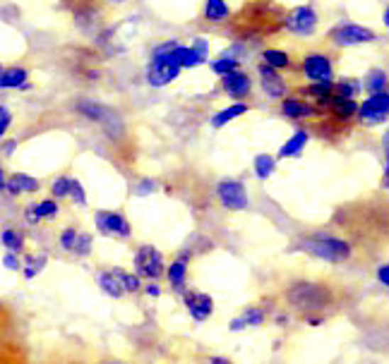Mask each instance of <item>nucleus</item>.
Segmentation results:
<instances>
[{
  "label": "nucleus",
  "instance_id": "obj_9",
  "mask_svg": "<svg viewBox=\"0 0 389 364\" xmlns=\"http://www.w3.org/2000/svg\"><path fill=\"white\" fill-rule=\"evenodd\" d=\"M315 24H317V15H315V10L307 8V5L286 12V20H284V27L288 31H293V34H300V36L312 34Z\"/></svg>",
  "mask_w": 389,
  "mask_h": 364
},
{
  "label": "nucleus",
  "instance_id": "obj_5",
  "mask_svg": "<svg viewBox=\"0 0 389 364\" xmlns=\"http://www.w3.org/2000/svg\"><path fill=\"white\" fill-rule=\"evenodd\" d=\"M94 223H97V230L102 235H111V237H121V240H128L133 235V225H130L128 218L118 211H97L94 216Z\"/></svg>",
  "mask_w": 389,
  "mask_h": 364
},
{
  "label": "nucleus",
  "instance_id": "obj_52",
  "mask_svg": "<svg viewBox=\"0 0 389 364\" xmlns=\"http://www.w3.org/2000/svg\"><path fill=\"white\" fill-rule=\"evenodd\" d=\"M113 3H121V0H113Z\"/></svg>",
  "mask_w": 389,
  "mask_h": 364
},
{
  "label": "nucleus",
  "instance_id": "obj_21",
  "mask_svg": "<svg viewBox=\"0 0 389 364\" xmlns=\"http://www.w3.org/2000/svg\"><path fill=\"white\" fill-rule=\"evenodd\" d=\"M168 58H171L178 67H194V65H199V62H204L192 48H183V46H175L173 51L168 53Z\"/></svg>",
  "mask_w": 389,
  "mask_h": 364
},
{
  "label": "nucleus",
  "instance_id": "obj_42",
  "mask_svg": "<svg viewBox=\"0 0 389 364\" xmlns=\"http://www.w3.org/2000/svg\"><path fill=\"white\" fill-rule=\"evenodd\" d=\"M378 280H380V285H389V266L387 263H382V266L378 268Z\"/></svg>",
  "mask_w": 389,
  "mask_h": 364
},
{
  "label": "nucleus",
  "instance_id": "obj_27",
  "mask_svg": "<svg viewBox=\"0 0 389 364\" xmlns=\"http://www.w3.org/2000/svg\"><path fill=\"white\" fill-rule=\"evenodd\" d=\"M262 58H265V65H269L272 70H277V72L279 70H291V58H288L284 51H272V48H269V51H265Z\"/></svg>",
  "mask_w": 389,
  "mask_h": 364
},
{
  "label": "nucleus",
  "instance_id": "obj_47",
  "mask_svg": "<svg viewBox=\"0 0 389 364\" xmlns=\"http://www.w3.org/2000/svg\"><path fill=\"white\" fill-rule=\"evenodd\" d=\"M310 326H322L324 324V317H312V314H307V317H303Z\"/></svg>",
  "mask_w": 389,
  "mask_h": 364
},
{
  "label": "nucleus",
  "instance_id": "obj_22",
  "mask_svg": "<svg viewBox=\"0 0 389 364\" xmlns=\"http://www.w3.org/2000/svg\"><path fill=\"white\" fill-rule=\"evenodd\" d=\"M250 110V106L248 103H236V106H231V108H226L221 113H217L214 118H212V127H224L226 123H231V120H236L238 115H246V113Z\"/></svg>",
  "mask_w": 389,
  "mask_h": 364
},
{
  "label": "nucleus",
  "instance_id": "obj_34",
  "mask_svg": "<svg viewBox=\"0 0 389 364\" xmlns=\"http://www.w3.org/2000/svg\"><path fill=\"white\" fill-rule=\"evenodd\" d=\"M92 244H94V237L89 233H80L77 242H75V247H72V254L75 256H89Z\"/></svg>",
  "mask_w": 389,
  "mask_h": 364
},
{
  "label": "nucleus",
  "instance_id": "obj_18",
  "mask_svg": "<svg viewBox=\"0 0 389 364\" xmlns=\"http://www.w3.org/2000/svg\"><path fill=\"white\" fill-rule=\"evenodd\" d=\"M0 244H3V247L8 249V252H12V254H24L27 240H24V235L17 228H10V225H5V228L0 230Z\"/></svg>",
  "mask_w": 389,
  "mask_h": 364
},
{
  "label": "nucleus",
  "instance_id": "obj_19",
  "mask_svg": "<svg viewBox=\"0 0 389 364\" xmlns=\"http://www.w3.org/2000/svg\"><path fill=\"white\" fill-rule=\"evenodd\" d=\"M166 278L171 283L173 290L183 292L185 290V283H187V259H175L171 266L166 268Z\"/></svg>",
  "mask_w": 389,
  "mask_h": 364
},
{
  "label": "nucleus",
  "instance_id": "obj_25",
  "mask_svg": "<svg viewBox=\"0 0 389 364\" xmlns=\"http://www.w3.org/2000/svg\"><path fill=\"white\" fill-rule=\"evenodd\" d=\"M99 288H102V290L109 295V297H113V300H118V297H123V288H121V283H118V278L116 275H113L111 271H102L99 273Z\"/></svg>",
  "mask_w": 389,
  "mask_h": 364
},
{
  "label": "nucleus",
  "instance_id": "obj_43",
  "mask_svg": "<svg viewBox=\"0 0 389 364\" xmlns=\"http://www.w3.org/2000/svg\"><path fill=\"white\" fill-rule=\"evenodd\" d=\"M142 290L149 295V297H161V288L156 285V283H147V285H142Z\"/></svg>",
  "mask_w": 389,
  "mask_h": 364
},
{
  "label": "nucleus",
  "instance_id": "obj_29",
  "mask_svg": "<svg viewBox=\"0 0 389 364\" xmlns=\"http://www.w3.org/2000/svg\"><path fill=\"white\" fill-rule=\"evenodd\" d=\"M12 329H15V317L5 305H0V345L8 343L12 336Z\"/></svg>",
  "mask_w": 389,
  "mask_h": 364
},
{
  "label": "nucleus",
  "instance_id": "obj_32",
  "mask_svg": "<svg viewBox=\"0 0 389 364\" xmlns=\"http://www.w3.org/2000/svg\"><path fill=\"white\" fill-rule=\"evenodd\" d=\"M267 319V314L262 307H248L246 312L241 314V322L246 324V329H255V326H262Z\"/></svg>",
  "mask_w": 389,
  "mask_h": 364
},
{
  "label": "nucleus",
  "instance_id": "obj_49",
  "mask_svg": "<svg viewBox=\"0 0 389 364\" xmlns=\"http://www.w3.org/2000/svg\"><path fill=\"white\" fill-rule=\"evenodd\" d=\"M15 147H17V144H15V142H8V144H5V147H3V152H5V154H8V156H10L12 152H15Z\"/></svg>",
  "mask_w": 389,
  "mask_h": 364
},
{
  "label": "nucleus",
  "instance_id": "obj_45",
  "mask_svg": "<svg viewBox=\"0 0 389 364\" xmlns=\"http://www.w3.org/2000/svg\"><path fill=\"white\" fill-rule=\"evenodd\" d=\"M10 123H12V115H5V118H0V137H3L5 132H8Z\"/></svg>",
  "mask_w": 389,
  "mask_h": 364
},
{
  "label": "nucleus",
  "instance_id": "obj_35",
  "mask_svg": "<svg viewBox=\"0 0 389 364\" xmlns=\"http://www.w3.org/2000/svg\"><path fill=\"white\" fill-rule=\"evenodd\" d=\"M77 235H80L77 228H62V233L58 237V244H60L62 252H72L75 242H77Z\"/></svg>",
  "mask_w": 389,
  "mask_h": 364
},
{
  "label": "nucleus",
  "instance_id": "obj_6",
  "mask_svg": "<svg viewBox=\"0 0 389 364\" xmlns=\"http://www.w3.org/2000/svg\"><path fill=\"white\" fill-rule=\"evenodd\" d=\"M217 197H219V202H221L224 209H229V211H243V209H248V204H250L246 185L238 180L219 182Z\"/></svg>",
  "mask_w": 389,
  "mask_h": 364
},
{
  "label": "nucleus",
  "instance_id": "obj_23",
  "mask_svg": "<svg viewBox=\"0 0 389 364\" xmlns=\"http://www.w3.org/2000/svg\"><path fill=\"white\" fill-rule=\"evenodd\" d=\"M46 254H24V263H22V273L24 278L31 280L41 273V268L46 266Z\"/></svg>",
  "mask_w": 389,
  "mask_h": 364
},
{
  "label": "nucleus",
  "instance_id": "obj_51",
  "mask_svg": "<svg viewBox=\"0 0 389 364\" xmlns=\"http://www.w3.org/2000/svg\"><path fill=\"white\" fill-rule=\"evenodd\" d=\"M5 115H10V113H8V108H5V106H0V118H5Z\"/></svg>",
  "mask_w": 389,
  "mask_h": 364
},
{
  "label": "nucleus",
  "instance_id": "obj_28",
  "mask_svg": "<svg viewBox=\"0 0 389 364\" xmlns=\"http://www.w3.org/2000/svg\"><path fill=\"white\" fill-rule=\"evenodd\" d=\"M204 17L209 22H224V20H229V8H226L224 0H207Z\"/></svg>",
  "mask_w": 389,
  "mask_h": 364
},
{
  "label": "nucleus",
  "instance_id": "obj_50",
  "mask_svg": "<svg viewBox=\"0 0 389 364\" xmlns=\"http://www.w3.org/2000/svg\"><path fill=\"white\" fill-rule=\"evenodd\" d=\"M5 182H8V180H5V173H3V168H0V192L5 190Z\"/></svg>",
  "mask_w": 389,
  "mask_h": 364
},
{
  "label": "nucleus",
  "instance_id": "obj_37",
  "mask_svg": "<svg viewBox=\"0 0 389 364\" xmlns=\"http://www.w3.org/2000/svg\"><path fill=\"white\" fill-rule=\"evenodd\" d=\"M67 197H72V202L80 204V206L87 204V194L82 190V185H80L77 180H72V178H70V192H67Z\"/></svg>",
  "mask_w": 389,
  "mask_h": 364
},
{
  "label": "nucleus",
  "instance_id": "obj_41",
  "mask_svg": "<svg viewBox=\"0 0 389 364\" xmlns=\"http://www.w3.org/2000/svg\"><path fill=\"white\" fill-rule=\"evenodd\" d=\"M24 221H27L29 225L39 223V216H36V211H34V204H29L27 209H24Z\"/></svg>",
  "mask_w": 389,
  "mask_h": 364
},
{
  "label": "nucleus",
  "instance_id": "obj_39",
  "mask_svg": "<svg viewBox=\"0 0 389 364\" xmlns=\"http://www.w3.org/2000/svg\"><path fill=\"white\" fill-rule=\"evenodd\" d=\"M382 89H385V74L373 72V74H370V79H368V91L370 93H378Z\"/></svg>",
  "mask_w": 389,
  "mask_h": 364
},
{
  "label": "nucleus",
  "instance_id": "obj_44",
  "mask_svg": "<svg viewBox=\"0 0 389 364\" xmlns=\"http://www.w3.org/2000/svg\"><path fill=\"white\" fill-rule=\"evenodd\" d=\"M192 51H194V53H197V55H199V58H202V60H204V55H207V43H204L202 39H197V41H194V46H192Z\"/></svg>",
  "mask_w": 389,
  "mask_h": 364
},
{
  "label": "nucleus",
  "instance_id": "obj_40",
  "mask_svg": "<svg viewBox=\"0 0 389 364\" xmlns=\"http://www.w3.org/2000/svg\"><path fill=\"white\" fill-rule=\"evenodd\" d=\"M3 266L8 268V271H20L22 268V259H20V254H12L8 252L3 256Z\"/></svg>",
  "mask_w": 389,
  "mask_h": 364
},
{
  "label": "nucleus",
  "instance_id": "obj_13",
  "mask_svg": "<svg viewBox=\"0 0 389 364\" xmlns=\"http://www.w3.org/2000/svg\"><path fill=\"white\" fill-rule=\"evenodd\" d=\"M257 70H260V79H262V89L269 98H284L286 96V84H284V77H281V72L272 70L265 62H260L257 65Z\"/></svg>",
  "mask_w": 389,
  "mask_h": 364
},
{
  "label": "nucleus",
  "instance_id": "obj_46",
  "mask_svg": "<svg viewBox=\"0 0 389 364\" xmlns=\"http://www.w3.org/2000/svg\"><path fill=\"white\" fill-rule=\"evenodd\" d=\"M152 190H154V182H152V180H142L140 194H152Z\"/></svg>",
  "mask_w": 389,
  "mask_h": 364
},
{
  "label": "nucleus",
  "instance_id": "obj_30",
  "mask_svg": "<svg viewBox=\"0 0 389 364\" xmlns=\"http://www.w3.org/2000/svg\"><path fill=\"white\" fill-rule=\"evenodd\" d=\"M34 211H36V216H39V221H53V218L58 216L60 206L55 199H43V202L34 204Z\"/></svg>",
  "mask_w": 389,
  "mask_h": 364
},
{
  "label": "nucleus",
  "instance_id": "obj_8",
  "mask_svg": "<svg viewBox=\"0 0 389 364\" xmlns=\"http://www.w3.org/2000/svg\"><path fill=\"white\" fill-rule=\"evenodd\" d=\"M327 39L334 43V46H354V43L375 41V34L366 27H358V24H346V27H339L334 31H329Z\"/></svg>",
  "mask_w": 389,
  "mask_h": 364
},
{
  "label": "nucleus",
  "instance_id": "obj_20",
  "mask_svg": "<svg viewBox=\"0 0 389 364\" xmlns=\"http://www.w3.org/2000/svg\"><path fill=\"white\" fill-rule=\"evenodd\" d=\"M111 273L118 278V283H121L123 292H140L142 290V278L135 271H125V268H118L116 266Z\"/></svg>",
  "mask_w": 389,
  "mask_h": 364
},
{
  "label": "nucleus",
  "instance_id": "obj_53",
  "mask_svg": "<svg viewBox=\"0 0 389 364\" xmlns=\"http://www.w3.org/2000/svg\"><path fill=\"white\" fill-rule=\"evenodd\" d=\"M0 72H3V67H0Z\"/></svg>",
  "mask_w": 389,
  "mask_h": 364
},
{
  "label": "nucleus",
  "instance_id": "obj_38",
  "mask_svg": "<svg viewBox=\"0 0 389 364\" xmlns=\"http://www.w3.org/2000/svg\"><path fill=\"white\" fill-rule=\"evenodd\" d=\"M214 72H219V74H229V72H234V70H238V60H231V58H224V60H217L214 65Z\"/></svg>",
  "mask_w": 389,
  "mask_h": 364
},
{
  "label": "nucleus",
  "instance_id": "obj_48",
  "mask_svg": "<svg viewBox=\"0 0 389 364\" xmlns=\"http://www.w3.org/2000/svg\"><path fill=\"white\" fill-rule=\"evenodd\" d=\"M209 364H231L229 357H212Z\"/></svg>",
  "mask_w": 389,
  "mask_h": 364
},
{
  "label": "nucleus",
  "instance_id": "obj_26",
  "mask_svg": "<svg viewBox=\"0 0 389 364\" xmlns=\"http://www.w3.org/2000/svg\"><path fill=\"white\" fill-rule=\"evenodd\" d=\"M0 364H27V360H24L22 350L12 341H8L0 345Z\"/></svg>",
  "mask_w": 389,
  "mask_h": 364
},
{
  "label": "nucleus",
  "instance_id": "obj_36",
  "mask_svg": "<svg viewBox=\"0 0 389 364\" xmlns=\"http://www.w3.org/2000/svg\"><path fill=\"white\" fill-rule=\"evenodd\" d=\"M51 192H53V199H55V202H58V199H65V197H67V192H70V178H67V175H62V178H58V180L53 182Z\"/></svg>",
  "mask_w": 389,
  "mask_h": 364
},
{
  "label": "nucleus",
  "instance_id": "obj_15",
  "mask_svg": "<svg viewBox=\"0 0 389 364\" xmlns=\"http://www.w3.org/2000/svg\"><path fill=\"white\" fill-rule=\"evenodd\" d=\"M281 110H284L286 118H291V120H303V118H315L317 115V108L315 106H310L305 101V98H293L288 96L284 98V103H281Z\"/></svg>",
  "mask_w": 389,
  "mask_h": 364
},
{
  "label": "nucleus",
  "instance_id": "obj_11",
  "mask_svg": "<svg viewBox=\"0 0 389 364\" xmlns=\"http://www.w3.org/2000/svg\"><path fill=\"white\" fill-rule=\"evenodd\" d=\"M300 70L310 81H332V62L324 53H307Z\"/></svg>",
  "mask_w": 389,
  "mask_h": 364
},
{
  "label": "nucleus",
  "instance_id": "obj_17",
  "mask_svg": "<svg viewBox=\"0 0 389 364\" xmlns=\"http://www.w3.org/2000/svg\"><path fill=\"white\" fill-rule=\"evenodd\" d=\"M307 140H310V135H307L305 130L293 132L291 140H288V142L284 144V147L279 149V159H298V156L303 154V149H305Z\"/></svg>",
  "mask_w": 389,
  "mask_h": 364
},
{
  "label": "nucleus",
  "instance_id": "obj_10",
  "mask_svg": "<svg viewBox=\"0 0 389 364\" xmlns=\"http://www.w3.org/2000/svg\"><path fill=\"white\" fill-rule=\"evenodd\" d=\"M178 72H180V67L168 58V53L156 55V58L152 60V65H149L147 79L152 86H164V84H168V81H173L175 77H178Z\"/></svg>",
  "mask_w": 389,
  "mask_h": 364
},
{
  "label": "nucleus",
  "instance_id": "obj_12",
  "mask_svg": "<svg viewBox=\"0 0 389 364\" xmlns=\"http://www.w3.org/2000/svg\"><path fill=\"white\" fill-rule=\"evenodd\" d=\"M387 110H389V96L385 91H378V93H370V98L358 108V118L368 123H378V120H385L387 118Z\"/></svg>",
  "mask_w": 389,
  "mask_h": 364
},
{
  "label": "nucleus",
  "instance_id": "obj_33",
  "mask_svg": "<svg viewBox=\"0 0 389 364\" xmlns=\"http://www.w3.org/2000/svg\"><path fill=\"white\" fill-rule=\"evenodd\" d=\"M274 168H277V161H274L272 156L260 154V156H257V159H255V173H257V178L267 180L269 175L274 173Z\"/></svg>",
  "mask_w": 389,
  "mask_h": 364
},
{
  "label": "nucleus",
  "instance_id": "obj_24",
  "mask_svg": "<svg viewBox=\"0 0 389 364\" xmlns=\"http://www.w3.org/2000/svg\"><path fill=\"white\" fill-rule=\"evenodd\" d=\"M27 81V70L22 67H10V70L0 72V89H15Z\"/></svg>",
  "mask_w": 389,
  "mask_h": 364
},
{
  "label": "nucleus",
  "instance_id": "obj_1",
  "mask_svg": "<svg viewBox=\"0 0 389 364\" xmlns=\"http://www.w3.org/2000/svg\"><path fill=\"white\" fill-rule=\"evenodd\" d=\"M286 10L274 0H253L231 17L229 27L236 39H265L284 27Z\"/></svg>",
  "mask_w": 389,
  "mask_h": 364
},
{
  "label": "nucleus",
  "instance_id": "obj_7",
  "mask_svg": "<svg viewBox=\"0 0 389 364\" xmlns=\"http://www.w3.org/2000/svg\"><path fill=\"white\" fill-rule=\"evenodd\" d=\"M183 305L187 314L194 319L197 324H204L207 319L214 314V300L207 292H194V290H183Z\"/></svg>",
  "mask_w": 389,
  "mask_h": 364
},
{
  "label": "nucleus",
  "instance_id": "obj_14",
  "mask_svg": "<svg viewBox=\"0 0 389 364\" xmlns=\"http://www.w3.org/2000/svg\"><path fill=\"white\" fill-rule=\"evenodd\" d=\"M221 86L231 98H246L250 89H253V81H250L246 72L234 70V72H229L221 77Z\"/></svg>",
  "mask_w": 389,
  "mask_h": 364
},
{
  "label": "nucleus",
  "instance_id": "obj_16",
  "mask_svg": "<svg viewBox=\"0 0 389 364\" xmlns=\"http://www.w3.org/2000/svg\"><path fill=\"white\" fill-rule=\"evenodd\" d=\"M5 190H8L12 197L34 194V192H39V180L29 178V175H24V173H15L8 182H5Z\"/></svg>",
  "mask_w": 389,
  "mask_h": 364
},
{
  "label": "nucleus",
  "instance_id": "obj_4",
  "mask_svg": "<svg viewBox=\"0 0 389 364\" xmlns=\"http://www.w3.org/2000/svg\"><path fill=\"white\" fill-rule=\"evenodd\" d=\"M133 263H135V273L140 275V278L152 280V283L164 278V273H166L164 256H161L159 249L152 247V244H142V247L135 252Z\"/></svg>",
  "mask_w": 389,
  "mask_h": 364
},
{
  "label": "nucleus",
  "instance_id": "obj_3",
  "mask_svg": "<svg viewBox=\"0 0 389 364\" xmlns=\"http://www.w3.org/2000/svg\"><path fill=\"white\" fill-rule=\"evenodd\" d=\"M300 249L329 263H344L354 254V244L349 240L336 235H327V233H312L303 237V240H300Z\"/></svg>",
  "mask_w": 389,
  "mask_h": 364
},
{
  "label": "nucleus",
  "instance_id": "obj_2",
  "mask_svg": "<svg viewBox=\"0 0 389 364\" xmlns=\"http://www.w3.org/2000/svg\"><path fill=\"white\" fill-rule=\"evenodd\" d=\"M286 302L291 309L300 312L303 317L307 314H319L329 309L336 302V292L332 290L327 283H319V280H293L284 292Z\"/></svg>",
  "mask_w": 389,
  "mask_h": 364
},
{
  "label": "nucleus",
  "instance_id": "obj_31",
  "mask_svg": "<svg viewBox=\"0 0 389 364\" xmlns=\"http://www.w3.org/2000/svg\"><path fill=\"white\" fill-rule=\"evenodd\" d=\"M361 91V81L358 79H339L334 84V93L341 98H354Z\"/></svg>",
  "mask_w": 389,
  "mask_h": 364
}]
</instances>
